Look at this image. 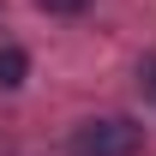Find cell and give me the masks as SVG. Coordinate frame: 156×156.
Listing matches in <instances>:
<instances>
[{"label":"cell","mask_w":156,"mask_h":156,"mask_svg":"<svg viewBox=\"0 0 156 156\" xmlns=\"http://www.w3.org/2000/svg\"><path fill=\"white\" fill-rule=\"evenodd\" d=\"M144 150V126L132 120H84L72 132V156H138Z\"/></svg>","instance_id":"6da1fadb"},{"label":"cell","mask_w":156,"mask_h":156,"mask_svg":"<svg viewBox=\"0 0 156 156\" xmlns=\"http://www.w3.org/2000/svg\"><path fill=\"white\" fill-rule=\"evenodd\" d=\"M24 72H30V54H24V48H12V42H0V90H18Z\"/></svg>","instance_id":"7a4b0ae2"},{"label":"cell","mask_w":156,"mask_h":156,"mask_svg":"<svg viewBox=\"0 0 156 156\" xmlns=\"http://www.w3.org/2000/svg\"><path fill=\"white\" fill-rule=\"evenodd\" d=\"M42 12H84V6H90V0H36Z\"/></svg>","instance_id":"3957f363"},{"label":"cell","mask_w":156,"mask_h":156,"mask_svg":"<svg viewBox=\"0 0 156 156\" xmlns=\"http://www.w3.org/2000/svg\"><path fill=\"white\" fill-rule=\"evenodd\" d=\"M138 84H144V96H156V60H144V66H138Z\"/></svg>","instance_id":"277c9868"}]
</instances>
